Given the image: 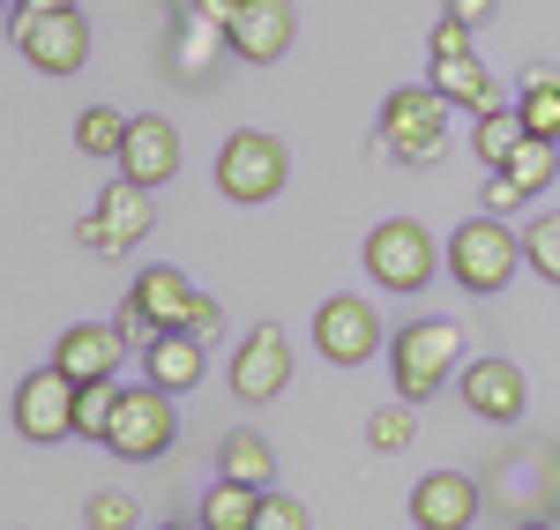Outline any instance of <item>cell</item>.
<instances>
[{
  "label": "cell",
  "instance_id": "6da1fadb",
  "mask_svg": "<svg viewBox=\"0 0 560 530\" xmlns=\"http://www.w3.org/2000/svg\"><path fill=\"white\" fill-rule=\"evenodd\" d=\"M448 120H456V105L433 83L388 90L382 97V150L396 165H441L448 157Z\"/></svg>",
  "mask_w": 560,
  "mask_h": 530
},
{
  "label": "cell",
  "instance_id": "7a4b0ae2",
  "mask_svg": "<svg viewBox=\"0 0 560 530\" xmlns=\"http://www.w3.org/2000/svg\"><path fill=\"white\" fill-rule=\"evenodd\" d=\"M516 269H523V232H509V217L478 210L471 224H456V232H448V276H456L471 299L509 292V276H516Z\"/></svg>",
  "mask_w": 560,
  "mask_h": 530
},
{
  "label": "cell",
  "instance_id": "3957f363",
  "mask_svg": "<svg viewBox=\"0 0 560 530\" xmlns=\"http://www.w3.org/2000/svg\"><path fill=\"white\" fill-rule=\"evenodd\" d=\"M448 366H464V329L456 321H404L388 337V374H396V397L427 403L448 389Z\"/></svg>",
  "mask_w": 560,
  "mask_h": 530
},
{
  "label": "cell",
  "instance_id": "277c9868",
  "mask_svg": "<svg viewBox=\"0 0 560 530\" xmlns=\"http://www.w3.org/2000/svg\"><path fill=\"white\" fill-rule=\"evenodd\" d=\"M150 224H158V187H142V179H113L97 202H90V217L75 224V239H83L90 255H105V262H120L128 247L150 239Z\"/></svg>",
  "mask_w": 560,
  "mask_h": 530
},
{
  "label": "cell",
  "instance_id": "5b68a950",
  "mask_svg": "<svg viewBox=\"0 0 560 530\" xmlns=\"http://www.w3.org/2000/svg\"><path fill=\"white\" fill-rule=\"evenodd\" d=\"M366 276L382 284V292H427L433 269H441V247H433V232L419 217H382L366 232Z\"/></svg>",
  "mask_w": 560,
  "mask_h": 530
},
{
  "label": "cell",
  "instance_id": "8992f818",
  "mask_svg": "<svg viewBox=\"0 0 560 530\" xmlns=\"http://www.w3.org/2000/svg\"><path fill=\"white\" fill-rule=\"evenodd\" d=\"M173 441H179L173 389H158V381H135V389H120V403H113V426H105V448H113L120 463H150V456H165Z\"/></svg>",
  "mask_w": 560,
  "mask_h": 530
},
{
  "label": "cell",
  "instance_id": "52a82bcc",
  "mask_svg": "<svg viewBox=\"0 0 560 530\" xmlns=\"http://www.w3.org/2000/svg\"><path fill=\"white\" fill-rule=\"evenodd\" d=\"M75 403H83V381H75L68 366H31V374L15 381L8 419H15V434L31 448H45V441H68V434H75Z\"/></svg>",
  "mask_w": 560,
  "mask_h": 530
},
{
  "label": "cell",
  "instance_id": "ba28073f",
  "mask_svg": "<svg viewBox=\"0 0 560 530\" xmlns=\"http://www.w3.org/2000/svg\"><path fill=\"white\" fill-rule=\"evenodd\" d=\"M284 179H292V157H284V142L261 128H240L224 134V150H217V187L232 195V202H277L284 195Z\"/></svg>",
  "mask_w": 560,
  "mask_h": 530
},
{
  "label": "cell",
  "instance_id": "9c48e42d",
  "mask_svg": "<svg viewBox=\"0 0 560 530\" xmlns=\"http://www.w3.org/2000/svg\"><path fill=\"white\" fill-rule=\"evenodd\" d=\"M15 60L38 75H75L90 60V23L83 8H52V15H15Z\"/></svg>",
  "mask_w": 560,
  "mask_h": 530
},
{
  "label": "cell",
  "instance_id": "30bf717a",
  "mask_svg": "<svg viewBox=\"0 0 560 530\" xmlns=\"http://www.w3.org/2000/svg\"><path fill=\"white\" fill-rule=\"evenodd\" d=\"M314 352L329 358V366H366V358L382 352V314L366 307V299H351V292H329L314 307Z\"/></svg>",
  "mask_w": 560,
  "mask_h": 530
},
{
  "label": "cell",
  "instance_id": "8fae6325",
  "mask_svg": "<svg viewBox=\"0 0 560 530\" xmlns=\"http://www.w3.org/2000/svg\"><path fill=\"white\" fill-rule=\"evenodd\" d=\"M284 381H292V337H284L277 321H261V329L240 337V352H232V397L240 403H269Z\"/></svg>",
  "mask_w": 560,
  "mask_h": 530
},
{
  "label": "cell",
  "instance_id": "7c38bea8",
  "mask_svg": "<svg viewBox=\"0 0 560 530\" xmlns=\"http://www.w3.org/2000/svg\"><path fill=\"white\" fill-rule=\"evenodd\" d=\"M456 397H464V411L486 419V426H516L530 389H523V366H509V358H464Z\"/></svg>",
  "mask_w": 560,
  "mask_h": 530
},
{
  "label": "cell",
  "instance_id": "4fadbf2b",
  "mask_svg": "<svg viewBox=\"0 0 560 530\" xmlns=\"http://www.w3.org/2000/svg\"><path fill=\"white\" fill-rule=\"evenodd\" d=\"M411 523L419 530H471L478 523V479L471 471H427L411 486Z\"/></svg>",
  "mask_w": 560,
  "mask_h": 530
},
{
  "label": "cell",
  "instance_id": "5bb4252c",
  "mask_svg": "<svg viewBox=\"0 0 560 530\" xmlns=\"http://www.w3.org/2000/svg\"><path fill=\"white\" fill-rule=\"evenodd\" d=\"M292 0H240V15H232V52L247 60V68H269V60H284L292 52Z\"/></svg>",
  "mask_w": 560,
  "mask_h": 530
},
{
  "label": "cell",
  "instance_id": "9a60e30c",
  "mask_svg": "<svg viewBox=\"0 0 560 530\" xmlns=\"http://www.w3.org/2000/svg\"><path fill=\"white\" fill-rule=\"evenodd\" d=\"M128 358V329L120 321H75L60 344H52V366H68L75 381H113Z\"/></svg>",
  "mask_w": 560,
  "mask_h": 530
},
{
  "label": "cell",
  "instance_id": "2e32d148",
  "mask_svg": "<svg viewBox=\"0 0 560 530\" xmlns=\"http://www.w3.org/2000/svg\"><path fill=\"white\" fill-rule=\"evenodd\" d=\"M120 173H128V179H142V187H165V179L179 173V128L165 120V113H142V120L128 128Z\"/></svg>",
  "mask_w": 560,
  "mask_h": 530
},
{
  "label": "cell",
  "instance_id": "e0dca14e",
  "mask_svg": "<svg viewBox=\"0 0 560 530\" xmlns=\"http://www.w3.org/2000/svg\"><path fill=\"white\" fill-rule=\"evenodd\" d=\"M195 299H202V292H195V284H187V269H173V262H150L128 284V307H142L158 329H187Z\"/></svg>",
  "mask_w": 560,
  "mask_h": 530
},
{
  "label": "cell",
  "instance_id": "ac0fdd59",
  "mask_svg": "<svg viewBox=\"0 0 560 530\" xmlns=\"http://www.w3.org/2000/svg\"><path fill=\"white\" fill-rule=\"evenodd\" d=\"M224 52H232V31L210 23V15H195V8H179V23H173V75H179V83L210 75Z\"/></svg>",
  "mask_w": 560,
  "mask_h": 530
},
{
  "label": "cell",
  "instance_id": "d6986e66",
  "mask_svg": "<svg viewBox=\"0 0 560 530\" xmlns=\"http://www.w3.org/2000/svg\"><path fill=\"white\" fill-rule=\"evenodd\" d=\"M433 90H441L456 113H486V105H501L493 68H486L478 52H441V60H433Z\"/></svg>",
  "mask_w": 560,
  "mask_h": 530
},
{
  "label": "cell",
  "instance_id": "ffe728a7",
  "mask_svg": "<svg viewBox=\"0 0 560 530\" xmlns=\"http://www.w3.org/2000/svg\"><path fill=\"white\" fill-rule=\"evenodd\" d=\"M142 366H150V381H158V389H195V381H202V337H195V329H158V344H150V352H142Z\"/></svg>",
  "mask_w": 560,
  "mask_h": 530
},
{
  "label": "cell",
  "instance_id": "44dd1931",
  "mask_svg": "<svg viewBox=\"0 0 560 530\" xmlns=\"http://www.w3.org/2000/svg\"><path fill=\"white\" fill-rule=\"evenodd\" d=\"M471 120H478V128H471V150H478V165H486V173H501V165L523 150V134H530L516 105H486V113H471Z\"/></svg>",
  "mask_w": 560,
  "mask_h": 530
},
{
  "label": "cell",
  "instance_id": "7402d4cb",
  "mask_svg": "<svg viewBox=\"0 0 560 530\" xmlns=\"http://www.w3.org/2000/svg\"><path fill=\"white\" fill-rule=\"evenodd\" d=\"M217 479H240V486H277V456H269V441L261 434H224V448H217Z\"/></svg>",
  "mask_w": 560,
  "mask_h": 530
},
{
  "label": "cell",
  "instance_id": "603a6c76",
  "mask_svg": "<svg viewBox=\"0 0 560 530\" xmlns=\"http://www.w3.org/2000/svg\"><path fill=\"white\" fill-rule=\"evenodd\" d=\"M269 486H240V479H217L210 493H202V516L195 523L202 530H255V508Z\"/></svg>",
  "mask_w": 560,
  "mask_h": 530
},
{
  "label": "cell",
  "instance_id": "cb8c5ba5",
  "mask_svg": "<svg viewBox=\"0 0 560 530\" xmlns=\"http://www.w3.org/2000/svg\"><path fill=\"white\" fill-rule=\"evenodd\" d=\"M553 173H560V142H546V134H523V150L501 165V179L516 187L523 202H538V195L553 187Z\"/></svg>",
  "mask_w": 560,
  "mask_h": 530
},
{
  "label": "cell",
  "instance_id": "d4e9b609",
  "mask_svg": "<svg viewBox=\"0 0 560 530\" xmlns=\"http://www.w3.org/2000/svg\"><path fill=\"white\" fill-rule=\"evenodd\" d=\"M516 113H523V128H530V134L560 142V75H553V68H530V75H523Z\"/></svg>",
  "mask_w": 560,
  "mask_h": 530
},
{
  "label": "cell",
  "instance_id": "484cf974",
  "mask_svg": "<svg viewBox=\"0 0 560 530\" xmlns=\"http://www.w3.org/2000/svg\"><path fill=\"white\" fill-rule=\"evenodd\" d=\"M128 113H113V105H83V113H75V150H83V157H113V165H120V150H128Z\"/></svg>",
  "mask_w": 560,
  "mask_h": 530
},
{
  "label": "cell",
  "instance_id": "4316f807",
  "mask_svg": "<svg viewBox=\"0 0 560 530\" xmlns=\"http://www.w3.org/2000/svg\"><path fill=\"white\" fill-rule=\"evenodd\" d=\"M411 441H419V419H411V403H382V411L366 419V448H382V456H404Z\"/></svg>",
  "mask_w": 560,
  "mask_h": 530
},
{
  "label": "cell",
  "instance_id": "83f0119b",
  "mask_svg": "<svg viewBox=\"0 0 560 530\" xmlns=\"http://www.w3.org/2000/svg\"><path fill=\"white\" fill-rule=\"evenodd\" d=\"M523 262L538 269L546 284H560V217L546 210V217H530L523 224Z\"/></svg>",
  "mask_w": 560,
  "mask_h": 530
},
{
  "label": "cell",
  "instance_id": "f1b7e54d",
  "mask_svg": "<svg viewBox=\"0 0 560 530\" xmlns=\"http://www.w3.org/2000/svg\"><path fill=\"white\" fill-rule=\"evenodd\" d=\"M83 523H90V530H135V523H142V508H135V493L105 486V493H90Z\"/></svg>",
  "mask_w": 560,
  "mask_h": 530
},
{
  "label": "cell",
  "instance_id": "f546056e",
  "mask_svg": "<svg viewBox=\"0 0 560 530\" xmlns=\"http://www.w3.org/2000/svg\"><path fill=\"white\" fill-rule=\"evenodd\" d=\"M113 403H120V389H113V381H83V403H75V434L105 441V426H113Z\"/></svg>",
  "mask_w": 560,
  "mask_h": 530
},
{
  "label": "cell",
  "instance_id": "4dcf8cb0",
  "mask_svg": "<svg viewBox=\"0 0 560 530\" xmlns=\"http://www.w3.org/2000/svg\"><path fill=\"white\" fill-rule=\"evenodd\" d=\"M255 530H306V500H292V493H261V508H255Z\"/></svg>",
  "mask_w": 560,
  "mask_h": 530
},
{
  "label": "cell",
  "instance_id": "1f68e13d",
  "mask_svg": "<svg viewBox=\"0 0 560 530\" xmlns=\"http://www.w3.org/2000/svg\"><path fill=\"white\" fill-rule=\"evenodd\" d=\"M187 329H195V337H202V344H210L217 329H224V307H217L210 292H202V299H195V314H187Z\"/></svg>",
  "mask_w": 560,
  "mask_h": 530
},
{
  "label": "cell",
  "instance_id": "d6a6232c",
  "mask_svg": "<svg viewBox=\"0 0 560 530\" xmlns=\"http://www.w3.org/2000/svg\"><path fill=\"white\" fill-rule=\"evenodd\" d=\"M187 8L210 15V23H224V31H232V15H240V0H187Z\"/></svg>",
  "mask_w": 560,
  "mask_h": 530
},
{
  "label": "cell",
  "instance_id": "836d02e7",
  "mask_svg": "<svg viewBox=\"0 0 560 530\" xmlns=\"http://www.w3.org/2000/svg\"><path fill=\"white\" fill-rule=\"evenodd\" d=\"M448 15H456V23H471V31H478V23L493 15V0H448Z\"/></svg>",
  "mask_w": 560,
  "mask_h": 530
},
{
  "label": "cell",
  "instance_id": "e575fe53",
  "mask_svg": "<svg viewBox=\"0 0 560 530\" xmlns=\"http://www.w3.org/2000/svg\"><path fill=\"white\" fill-rule=\"evenodd\" d=\"M52 8H75V0H15V15H52Z\"/></svg>",
  "mask_w": 560,
  "mask_h": 530
},
{
  "label": "cell",
  "instance_id": "d590c367",
  "mask_svg": "<svg viewBox=\"0 0 560 530\" xmlns=\"http://www.w3.org/2000/svg\"><path fill=\"white\" fill-rule=\"evenodd\" d=\"M158 530H202V523H158Z\"/></svg>",
  "mask_w": 560,
  "mask_h": 530
},
{
  "label": "cell",
  "instance_id": "8d00e7d4",
  "mask_svg": "<svg viewBox=\"0 0 560 530\" xmlns=\"http://www.w3.org/2000/svg\"><path fill=\"white\" fill-rule=\"evenodd\" d=\"M516 530H553V523H516Z\"/></svg>",
  "mask_w": 560,
  "mask_h": 530
}]
</instances>
